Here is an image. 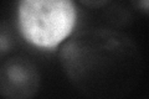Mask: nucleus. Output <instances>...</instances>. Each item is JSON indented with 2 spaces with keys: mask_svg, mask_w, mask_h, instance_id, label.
I'll return each instance as SVG.
<instances>
[{
  "mask_svg": "<svg viewBox=\"0 0 149 99\" xmlns=\"http://www.w3.org/2000/svg\"><path fill=\"white\" fill-rule=\"evenodd\" d=\"M72 86L88 99H122L137 87L143 71L138 45L124 32L91 27L74 34L60 51Z\"/></svg>",
  "mask_w": 149,
  "mask_h": 99,
  "instance_id": "f257e3e1",
  "label": "nucleus"
},
{
  "mask_svg": "<svg viewBox=\"0 0 149 99\" xmlns=\"http://www.w3.org/2000/svg\"><path fill=\"white\" fill-rule=\"evenodd\" d=\"M76 6L70 0H21L17 22L26 41L42 48H56L71 35Z\"/></svg>",
  "mask_w": 149,
  "mask_h": 99,
  "instance_id": "f03ea898",
  "label": "nucleus"
},
{
  "mask_svg": "<svg viewBox=\"0 0 149 99\" xmlns=\"http://www.w3.org/2000/svg\"><path fill=\"white\" fill-rule=\"evenodd\" d=\"M40 86V71L31 60L15 56L0 66V96L4 99H32Z\"/></svg>",
  "mask_w": 149,
  "mask_h": 99,
  "instance_id": "7ed1b4c3",
  "label": "nucleus"
},
{
  "mask_svg": "<svg viewBox=\"0 0 149 99\" xmlns=\"http://www.w3.org/2000/svg\"><path fill=\"white\" fill-rule=\"evenodd\" d=\"M16 37L14 35L13 30L5 24L0 22V60L5 57L8 53L15 48Z\"/></svg>",
  "mask_w": 149,
  "mask_h": 99,
  "instance_id": "20e7f679",
  "label": "nucleus"
},
{
  "mask_svg": "<svg viewBox=\"0 0 149 99\" xmlns=\"http://www.w3.org/2000/svg\"><path fill=\"white\" fill-rule=\"evenodd\" d=\"M127 17H128V14H127V11H125V9H123V8L114 6L111 10V16H109L111 22H114V24L120 25V24L128 21Z\"/></svg>",
  "mask_w": 149,
  "mask_h": 99,
  "instance_id": "39448f33",
  "label": "nucleus"
},
{
  "mask_svg": "<svg viewBox=\"0 0 149 99\" xmlns=\"http://www.w3.org/2000/svg\"><path fill=\"white\" fill-rule=\"evenodd\" d=\"M83 5H86V6H90V8H100V6H103L106 5V4H108V1L107 0H96V1H92V0H90V1H87V0H82L81 1Z\"/></svg>",
  "mask_w": 149,
  "mask_h": 99,
  "instance_id": "423d86ee",
  "label": "nucleus"
},
{
  "mask_svg": "<svg viewBox=\"0 0 149 99\" xmlns=\"http://www.w3.org/2000/svg\"><path fill=\"white\" fill-rule=\"evenodd\" d=\"M137 8H139V10H142L144 14H148L149 11V1L148 0H139V1H134L133 3Z\"/></svg>",
  "mask_w": 149,
  "mask_h": 99,
  "instance_id": "0eeeda50",
  "label": "nucleus"
}]
</instances>
